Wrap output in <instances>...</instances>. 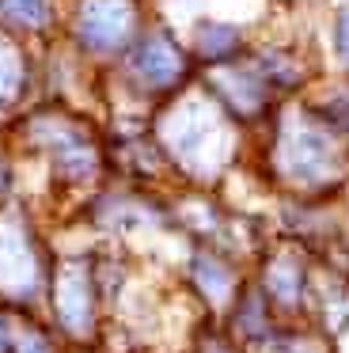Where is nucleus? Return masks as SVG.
Masks as SVG:
<instances>
[{"instance_id": "1", "label": "nucleus", "mask_w": 349, "mask_h": 353, "mask_svg": "<svg viewBox=\"0 0 349 353\" xmlns=\"http://www.w3.org/2000/svg\"><path fill=\"white\" fill-rule=\"evenodd\" d=\"M57 315L65 319L68 330H83L91 315V296H88V281L83 274H68L57 285Z\"/></svg>"}, {"instance_id": "2", "label": "nucleus", "mask_w": 349, "mask_h": 353, "mask_svg": "<svg viewBox=\"0 0 349 353\" xmlns=\"http://www.w3.org/2000/svg\"><path fill=\"white\" fill-rule=\"evenodd\" d=\"M27 270H34V262H30V251L23 247V239L12 236L8 228H0V285H4V289L30 285Z\"/></svg>"}, {"instance_id": "3", "label": "nucleus", "mask_w": 349, "mask_h": 353, "mask_svg": "<svg viewBox=\"0 0 349 353\" xmlns=\"http://www.w3.org/2000/svg\"><path fill=\"white\" fill-rule=\"evenodd\" d=\"M121 27H126V12L106 4V0H95V4H88V12H83V31L91 34V42L110 46L121 34Z\"/></svg>"}, {"instance_id": "4", "label": "nucleus", "mask_w": 349, "mask_h": 353, "mask_svg": "<svg viewBox=\"0 0 349 353\" xmlns=\"http://www.w3.org/2000/svg\"><path fill=\"white\" fill-rule=\"evenodd\" d=\"M137 69H141L148 80H167V77H174V69H179V57H174V50L167 46L163 39H148L141 46V54H137Z\"/></svg>"}, {"instance_id": "5", "label": "nucleus", "mask_w": 349, "mask_h": 353, "mask_svg": "<svg viewBox=\"0 0 349 353\" xmlns=\"http://www.w3.org/2000/svg\"><path fill=\"white\" fill-rule=\"evenodd\" d=\"M0 12L8 19H15V23L34 27L46 19V0H0Z\"/></svg>"}, {"instance_id": "6", "label": "nucleus", "mask_w": 349, "mask_h": 353, "mask_svg": "<svg viewBox=\"0 0 349 353\" xmlns=\"http://www.w3.org/2000/svg\"><path fill=\"white\" fill-rule=\"evenodd\" d=\"M19 353H50V350H46V342H42L38 334H27V338L19 342Z\"/></svg>"}, {"instance_id": "7", "label": "nucleus", "mask_w": 349, "mask_h": 353, "mask_svg": "<svg viewBox=\"0 0 349 353\" xmlns=\"http://www.w3.org/2000/svg\"><path fill=\"white\" fill-rule=\"evenodd\" d=\"M341 50L349 54V12L341 16Z\"/></svg>"}, {"instance_id": "8", "label": "nucleus", "mask_w": 349, "mask_h": 353, "mask_svg": "<svg viewBox=\"0 0 349 353\" xmlns=\"http://www.w3.org/2000/svg\"><path fill=\"white\" fill-rule=\"evenodd\" d=\"M12 350V338H8V327H4V319H0V353H8Z\"/></svg>"}]
</instances>
